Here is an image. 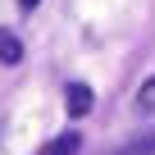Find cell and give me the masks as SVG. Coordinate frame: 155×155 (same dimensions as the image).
<instances>
[{"instance_id":"1","label":"cell","mask_w":155,"mask_h":155,"mask_svg":"<svg viewBox=\"0 0 155 155\" xmlns=\"http://www.w3.org/2000/svg\"><path fill=\"white\" fill-rule=\"evenodd\" d=\"M87 110H91V87L73 82V87H68V114H73V119H82Z\"/></svg>"},{"instance_id":"2","label":"cell","mask_w":155,"mask_h":155,"mask_svg":"<svg viewBox=\"0 0 155 155\" xmlns=\"http://www.w3.org/2000/svg\"><path fill=\"white\" fill-rule=\"evenodd\" d=\"M18 59H23V41L0 28V64H18Z\"/></svg>"},{"instance_id":"3","label":"cell","mask_w":155,"mask_h":155,"mask_svg":"<svg viewBox=\"0 0 155 155\" xmlns=\"http://www.w3.org/2000/svg\"><path fill=\"white\" fill-rule=\"evenodd\" d=\"M41 155H78V132H64L59 141H50Z\"/></svg>"},{"instance_id":"4","label":"cell","mask_w":155,"mask_h":155,"mask_svg":"<svg viewBox=\"0 0 155 155\" xmlns=\"http://www.w3.org/2000/svg\"><path fill=\"white\" fill-rule=\"evenodd\" d=\"M137 110H155V78H146L137 87Z\"/></svg>"},{"instance_id":"5","label":"cell","mask_w":155,"mask_h":155,"mask_svg":"<svg viewBox=\"0 0 155 155\" xmlns=\"http://www.w3.org/2000/svg\"><path fill=\"white\" fill-rule=\"evenodd\" d=\"M119 155H155V141H137V146H128V150H119Z\"/></svg>"},{"instance_id":"6","label":"cell","mask_w":155,"mask_h":155,"mask_svg":"<svg viewBox=\"0 0 155 155\" xmlns=\"http://www.w3.org/2000/svg\"><path fill=\"white\" fill-rule=\"evenodd\" d=\"M18 9H37V0H18Z\"/></svg>"}]
</instances>
